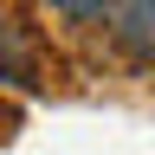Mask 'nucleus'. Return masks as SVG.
<instances>
[{
    "mask_svg": "<svg viewBox=\"0 0 155 155\" xmlns=\"http://www.w3.org/2000/svg\"><path fill=\"white\" fill-rule=\"evenodd\" d=\"M52 7H65L71 19H97V13H104V7H110V0H52Z\"/></svg>",
    "mask_w": 155,
    "mask_h": 155,
    "instance_id": "2",
    "label": "nucleus"
},
{
    "mask_svg": "<svg viewBox=\"0 0 155 155\" xmlns=\"http://www.w3.org/2000/svg\"><path fill=\"white\" fill-rule=\"evenodd\" d=\"M110 32L142 65H155V0H110Z\"/></svg>",
    "mask_w": 155,
    "mask_h": 155,
    "instance_id": "1",
    "label": "nucleus"
}]
</instances>
